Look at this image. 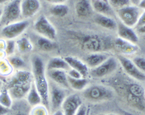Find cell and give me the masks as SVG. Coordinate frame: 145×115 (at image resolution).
Returning a JSON list of instances; mask_svg holds the SVG:
<instances>
[{
  "instance_id": "6da1fadb",
  "label": "cell",
  "mask_w": 145,
  "mask_h": 115,
  "mask_svg": "<svg viewBox=\"0 0 145 115\" xmlns=\"http://www.w3.org/2000/svg\"><path fill=\"white\" fill-rule=\"evenodd\" d=\"M113 84V89L120 94L129 106L145 113V89L142 83L127 76V78H117Z\"/></svg>"
},
{
  "instance_id": "7a4b0ae2",
  "label": "cell",
  "mask_w": 145,
  "mask_h": 115,
  "mask_svg": "<svg viewBox=\"0 0 145 115\" xmlns=\"http://www.w3.org/2000/svg\"><path fill=\"white\" fill-rule=\"evenodd\" d=\"M71 40L73 41L83 51L88 53H107L114 49V41L110 36L94 33L69 32Z\"/></svg>"
},
{
  "instance_id": "3957f363",
  "label": "cell",
  "mask_w": 145,
  "mask_h": 115,
  "mask_svg": "<svg viewBox=\"0 0 145 115\" xmlns=\"http://www.w3.org/2000/svg\"><path fill=\"white\" fill-rule=\"evenodd\" d=\"M33 83L42 99V104L49 108V80L46 74V65L39 55L31 58Z\"/></svg>"
},
{
  "instance_id": "277c9868",
  "label": "cell",
  "mask_w": 145,
  "mask_h": 115,
  "mask_svg": "<svg viewBox=\"0 0 145 115\" xmlns=\"http://www.w3.org/2000/svg\"><path fill=\"white\" fill-rule=\"evenodd\" d=\"M115 93V91L110 86L103 84H91L88 85L82 91V96L88 102L99 103L113 100Z\"/></svg>"
},
{
  "instance_id": "5b68a950",
  "label": "cell",
  "mask_w": 145,
  "mask_h": 115,
  "mask_svg": "<svg viewBox=\"0 0 145 115\" xmlns=\"http://www.w3.org/2000/svg\"><path fill=\"white\" fill-rule=\"evenodd\" d=\"M68 89L57 86L49 80V111L52 114L61 109L63 103L68 96Z\"/></svg>"
},
{
  "instance_id": "8992f818",
  "label": "cell",
  "mask_w": 145,
  "mask_h": 115,
  "mask_svg": "<svg viewBox=\"0 0 145 115\" xmlns=\"http://www.w3.org/2000/svg\"><path fill=\"white\" fill-rule=\"evenodd\" d=\"M22 0H12L6 5L2 9V15L0 20V28L18 22L22 16L21 11Z\"/></svg>"
},
{
  "instance_id": "52a82bcc",
  "label": "cell",
  "mask_w": 145,
  "mask_h": 115,
  "mask_svg": "<svg viewBox=\"0 0 145 115\" xmlns=\"http://www.w3.org/2000/svg\"><path fill=\"white\" fill-rule=\"evenodd\" d=\"M119 65L120 63L117 58L114 56H110L103 64L90 70L89 76L94 79L103 78L110 76L118 70Z\"/></svg>"
},
{
  "instance_id": "ba28073f",
  "label": "cell",
  "mask_w": 145,
  "mask_h": 115,
  "mask_svg": "<svg viewBox=\"0 0 145 115\" xmlns=\"http://www.w3.org/2000/svg\"><path fill=\"white\" fill-rule=\"evenodd\" d=\"M142 12L143 10L141 9L138 6L131 5L117 10V15L121 20L120 22L127 27L133 28H136Z\"/></svg>"
},
{
  "instance_id": "9c48e42d",
  "label": "cell",
  "mask_w": 145,
  "mask_h": 115,
  "mask_svg": "<svg viewBox=\"0 0 145 115\" xmlns=\"http://www.w3.org/2000/svg\"><path fill=\"white\" fill-rule=\"evenodd\" d=\"M124 72L131 78L140 83L145 82V74L138 70L131 59L125 55H119L116 57Z\"/></svg>"
},
{
  "instance_id": "30bf717a",
  "label": "cell",
  "mask_w": 145,
  "mask_h": 115,
  "mask_svg": "<svg viewBox=\"0 0 145 115\" xmlns=\"http://www.w3.org/2000/svg\"><path fill=\"white\" fill-rule=\"evenodd\" d=\"M33 28L39 35L50 40L55 41L57 38V31L54 26L44 16L39 17L35 22Z\"/></svg>"
},
{
  "instance_id": "8fae6325",
  "label": "cell",
  "mask_w": 145,
  "mask_h": 115,
  "mask_svg": "<svg viewBox=\"0 0 145 115\" xmlns=\"http://www.w3.org/2000/svg\"><path fill=\"white\" fill-rule=\"evenodd\" d=\"M29 22L28 21H18L16 22H13L8 25L5 26L1 30V35L6 40L15 39L20 36L22 33L25 31L27 28L29 27Z\"/></svg>"
},
{
  "instance_id": "7c38bea8",
  "label": "cell",
  "mask_w": 145,
  "mask_h": 115,
  "mask_svg": "<svg viewBox=\"0 0 145 115\" xmlns=\"http://www.w3.org/2000/svg\"><path fill=\"white\" fill-rule=\"evenodd\" d=\"M82 105L83 101L78 94H70L63 103L61 109L63 115H76Z\"/></svg>"
},
{
  "instance_id": "4fadbf2b",
  "label": "cell",
  "mask_w": 145,
  "mask_h": 115,
  "mask_svg": "<svg viewBox=\"0 0 145 115\" xmlns=\"http://www.w3.org/2000/svg\"><path fill=\"white\" fill-rule=\"evenodd\" d=\"M114 48L120 55H133L139 50V47L137 44H133L131 42L121 39L120 38H116L114 41Z\"/></svg>"
},
{
  "instance_id": "5bb4252c",
  "label": "cell",
  "mask_w": 145,
  "mask_h": 115,
  "mask_svg": "<svg viewBox=\"0 0 145 115\" xmlns=\"http://www.w3.org/2000/svg\"><path fill=\"white\" fill-rule=\"evenodd\" d=\"M46 74L48 80L57 86L66 89L70 88L68 82V75L64 70H46Z\"/></svg>"
},
{
  "instance_id": "9a60e30c",
  "label": "cell",
  "mask_w": 145,
  "mask_h": 115,
  "mask_svg": "<svg viewBox=\"0 0 145 115\" xmlns=\"http://www.w3.org/2000/svg\"><path fill=\"white\" fill-rule=\"evenodd\" d=\"M117 35L121 39L130 41L133 44H137L138 42V36L133 28L127 27L122 22H117Z\"/></svg>"
},
{
  "instance_id": "2e32d148",
  "label": "cell",
  "mask_w": 145,
  "mask_h": 115,
  "mask_svg": "<svg viewBox=\"0 0 145 115\" xmlns=\"http://www.w3.org/2000/svg\"><path fill=\"white\" fill-rule=\"evenodd\" d=\"M40 9L39 0H22L21 11L22 16L24 18H30L35 16Z\"/></svg>"
},
{
  "instance_id": "e0dca14e",
  "label": "cell",
  "mask_w": 145,
  "mask_h": 115,
  "mask_svg": "<svg viewBox=\"0 0 145 115\" xmlns=\"http://www.w3.org/2000/svg\"><path fill=\"white\" fill-rule=\"evenodd\" d=\"M33 81L32 82L16 84V85H13V86H9V87H7L13 100L21 101L22 99L26 98V96L27 95L30 87H31Z\"/></svg>"
},
{
  "instance_id": "ac0fdd59",
  "label": "cell",
  "mask_w": 145,
  "mask_h": 115,
  "mask_svg": "<svg viewBox=\"0 0 145 115\" xmlns=\"http://www.w3.org/2000/svg\"><path fill=\"white\" fill-rule=\"evenodd\" d=\"M64 59L67 62V64H69V67L79 72L82 75L83 78H87V77L89 76L90 69L88 67L86 64L83 60H80L78 58L74 56L65 57Z\"/></svg>"
},
{
  "instance_id": "d6986e66",
  "label": "cell",
  "mask_w": 145,
  "mask_h": 115,
  "mask_svg": "<svg viewBox=\"0 0 145 115\" xmlns=\"http://www.w3.org/2000/svg\"><path fill=\"white\" fill-rule=\"evenodd\" d=\"M110 56V55L108 53H90L86 57L83 61L86 64L88 67L91 70L103 64Z\"/></svg>"
},
{
  "instance_id": "ffe728a7",
  "label": "cell",
  "mask_w": 145,
  "mask_h": 115,
  "mask_svg": "<svg viewBox=\"0 0 145 115\" xmlns=\"http://www.w3.org/2000/svg\"><path fill=\"white\" fill-rule=\"evenodd\" d=\"M91 3L93 10L95 11L97 14L105 15L110 17L114 16V11L108 0H91Z\"/></svg>"
},
{
  "instance_id": "44dd1931",
  "label": "cell",
  "mask_w": 145,
  "mask_h": 115,
  "mask_svg": "<svg viewBox=\"0 0 145 115\" xmlns=\"http://www.w3.org/2000/svg\"><path fill=\"white\" fill-rule=\"evenodd\" d=\"M93 7L89 0H77L75 5V11L77 16L87 18L93 13Z\"/></svg>"
},
{
  "instance_id": "7402d4cb",
  "label": "cell",
  "mask_w": 145,
  "mask_h": 115,
  "mask_svg": "<svg viewBox=\"0 0 145 115\" xmlns=\"http://www.w3.org/2000/svg\"><path fill=\"white\" fill-rule=\"evenodd\" d=\"M35 45L39 50L43 52H52L57 49V44L55 41L50 40L40 35L35 39Z\"/></svg>"
},
{
  "instance_id": "603a6c76",
  "label": "cell",
  "mask_w": 145,
  "mask_h": 115,
  "mask_svg": "<svg viewBox=\"0 0 145 115\" xmlns=\"http://www.w3.org/2000/svg\"><path fill=\"white\" fill-rule=\"evenodd\" d=\"M94 22L97 24L105 29L114 30L117 29V22L114 18L108 16L97 14L94 17Z\"/></svg>"
},
{
  "instance_id": "cb8c5ba5",
  "label": "cell",
  "mask_w": 145,
  "mask_h": 115,
  "mask_svg": "<svg viewBox=\"0 0 145 115\" xmlns=\"http://www.w3.org/2000/svg\"><path fill=\"white\" fill-rule=\"evenodd\" d=\"M70 69L64 58L60 57H53L48 60L46 64V70H64L67 72Z\"/></svg>"
},
{
  "instance_id": "d4e9b609",
  "label": "cell",
  "mask_w": 145,
  "mask_h": 115,
  "mask_svg": "<svg viewBox=\"0 0 145 115\" xmlns=\"http://www.w3.org/2000/svg\"><path fill=\"white\" fill-rule=\"evenodd\" d=\"M26 100H27L28 104L31 107L42 104V99H41L40 94L39 93L33 81L32 83L31 87L29 89L27 96H26Z\"/></svg>"
},
{
  "instance_id": "484cf974",
  "label": "cell",
  "mask_w": 145,
  "mask_h": 115,
  "mask_svg": "<svg viewBox=\"0 0 145 115\" xmlns=\"http://www.w3.org/2000/svg\"><path fill=\"white\" fill-rule=\"evenodd\" d=\"M16 42V48L21 53H28L33 50V44L31 40L27 36L19 38Z\"/></svg>"
},
{
  "instance_id": "4316f807",
  "label": "cell",
  "mask_w": 145,
  "mask_h": 115,
  "mask_svg": "<svg viewBox=\"0 0 145 115\" xmlns=\"http://www.w3.org/2000/svg\"><path fill=\"white\" fill-rule=\"evenodd\" d=\"M68 82L69 87L77 91H83L88 85V80L86 78L75 79L68 77Z\"/></svg>"
},
{
  "instance_id": "83f0119b",
  "label": "cell",
  "mask_w": 145,
  "mask_h": 115,
  "mask_svg": "<svg viewBox=\"0 0 145 115\" xmlns=\"http://www.w3.org/2000/svg\"><path fill=\"white\" fill-rule=\"evenodd\" d=\"M69 7L64 4H57V5H52L50 7V11L52 16L59 18L66 16L69 13Z\"/></svg>"
},
{
  "instance_id": "f1b7e54d",
  "label": "cell",
  "mask_w": 145,
  "mask_h": 115,
  "mask_svg": "<svg viewBox=\"0 0 145 115\" xmlns=\"http://www.w3.org/2000/svg\"><path fill=\"white\" fill-rule=\"evenodd\" d=\"M13 101L7 88H2V89L0 91V104L10 109L13 106Z\"/></svg>"
},
{
  "instance_id": "f546056e",
  "label": "cell",
  "mask_w": 145,
  "mask_h": 115,
  "mask_svg": "<svg viewBox=\"0 0 145 115\" xmlns=\"http://www.w3.org/2000/svg\"><path fill=\"white\" fill-rule=\"evenodd\" d=\"M7 60L13 69L17 70H23L26 67V63L23 59L17 55H11L7 57Z\"/></svg>"
},
{
  "instance_id": "4dcf8cb0",
  "label": "cell",
  "mask_w": 145,
  "mask_h": 115,
  "mask_svg": "<svg viewBox=\"0 0 145 115\" xmlns=\"http://www.w3.org/2000/svg\"><path fill=\"white\" fill-rule=\"evenodd\" d=\"M13 67L7 59L0 58V75L5 76L12 73Z\"/></svg>"
},
{
  "instance_id": "1f68e13d",
  "label": "cell",
  "mask_w": 145,
  "mask_h": 115,
  "mask_svg": "<svg viewBox=\"0 0 145 115\" xmlns=\"http://www.w3.org/2000/svg\"><path fill=\"white\" fill-rule=\"evenodd\" d=\"M29 115H50V111L46 106L40 104L32 107Z\"/></svg>"
},
{
  "instance_id": "d6a6232c",
  "label": "cell",
  "mask_w": 145,
  "mask_h": 115,
  "mask_svg": "<svg viewBox=\"0 0 145 115\" xmlns=\"http://www.w3.org/2000/svg\"><path fill=\"white\" fill-rule=\"evenodd\" d=\"M16 49V42L14 39L6 40L5 48V53L7 57L14 55L15 50Z\"/></svg>"
},
{
  "instance_id": "836d02e7",
  "label": "cell",
  "mask_w": 145,
  "mask_h": 115,
  "mask_svg": "<svg viewBox=\"0 0 145 115\" xmlns=\"http://www.w3.org/2000/svg\"><path fill=\"white\" fill-rule=\"evenodd\" d=\"M110 6L117 10L132 5L130 0H108Z\"/></svg>"
},
{
  "instance_id": "e575fe53",
  "label": "cell",
  "mask_w": 145,
  "mask_h": 115,
  "mask_svg": "<svg viewBox=\"0 0 145 115\" xmlns=\"http://www.w3.org/2000/svg\"><path fill=\"white\" fill-rule=\"evenodd\" d=\"M132 60L138 70L145 74V57L136 56L132 59Z\"/></svg>"
},
{
  "instance_id": "d590c367",
  "label": "cell",
  "mask_w": 145,
  "mask_h": 115,
  "mask_svg": "<svg viewBox=\"0 0 145 115\" xmlns=\"http://www.w3.org/2000/svg\"><path fill=\"white\" fill-rule=\"evenodd\" d=\"M66 73H67L68 77H70V78H72L79 79L83 78L82 75L79 72L77 71V70H74V69H72V68H70L69 70L66 72Z\"/></svg>"
},
{
  "instance_id": "8d00e7d4",
  "label": "cell",
  "mask_w": 145,
  "mask_h": 115,
  "mask_svg": "<svg viewBox=\"0 0 145 115\" xmlns=\"http://www.w3.org/2000/svg\"><path fill=\"white\" fill-rule=\"evenodd\" d=\"M145 25V11H143V12L142 13L141 16H140L139 18H138V22H137V24H136V28L138 29V28H141V27H143Z\"/></svg>"
},
{
  "instance_id": "74e56055",
  "label": "cell",
  "mask_w": 145,
  "mask_h": 115,
  "mask_svg": "<svg viewBox=\"0 0 145 115\" xmlns=\"http://www.w3.org/2000/svg\"><path fill=\"white\" fill-rule=\"evenodd\" d=\"M88 107L86 106H85L84 104H83L80 106V108H79L76 115H86L87 112H88Z\"/></svg>"
},
{
  "instance_id": "f35d334b",
  "label": "cell",
  "mask_w": 145,
  "mask_h": 115,
  "mask_svg": "<svg viewBox=\"0 0 145 115\" xmlns=\"http://www.w3.org/2000/svg\"><path fill=\"white\" fill-rule=\"evenodd\" d=\"M9 110L8 108L4 107L2 105L0 104V115H6L8 114L9 112Z\"/></svg>"
},
{
  "instance_id": "ab89813d",
  "label": "cell",
  "mask_w": 145,
  "mask_h": 115,
  "mask_svg": "<svg viewBox=\"0 0 145 115\" xmlns=\"http://www.w3.org/2000/svg\"><path fill=\"white\" fill-rule=\"evenodd\" d=\"M45 1L52 5H57V4H63L66 0H45Z\"/></svg>"
},
{
  "instance_id": "60d3db41",
  "label": "cell",
  "mask_w": 145,
  "mask_h": 115,
  "mask_svg": "<svg viewBox=\"0 0 145 115\" xmlns=\"http://www.w3.org/2000/svg\"><path fill=\"white\" fill-rule=\"evenodd\" d=\"M138 7L143 11H145V0H141V2L138 4Z\"/></svg>"
},
{
  "instance_id": "b9f144b4",
  "label": "cell",
  "mask_w": 145,
  "mask_h": 115,
  "mask_svg": "<svg viewBox=\"0 0 145 115\" xmlns=\"http://www.w3.org/2000/svg\"><path fill=\"white\" fill-rule=\"evenodd\" d=\"M132 4L133 5H136V6H138V4L139 2H141V0H130Z\"/></svg>"
},
{
  "instance_id": "7bdbcfd3",
  "label": "cell",
  "mask_w": 145,
  "mask_h": 115,
  "mask_svg": "<svg viewBox=\"0 0 145 115\" xmlns=\"http://www.w3.org/2000/svg\"><path fill=\"white\" fill-rule=\"evenodd\" d=\"M138 32L140 33H142V34H145V25L138 28Z\"/></svg>"
},
{
  "instance_id": "ee69618b",
  "label": "cell",
  "mask_w": 145,
  "mask_h": 115,
  "mask_svg": "<svg viewBox=\"0 0 145 115\" xmlns=\"http://www.w3.org/2000/svg\"><path fill=\"white\" fill-rule=\"evenodd\" d=\"M52 115H63V113L62 110L61 109H59L56 112H55L54 113L52 114Z\"/></svg>"
},
{
  "instance_id": "f6af8a7d",
  "label": "cell",
  "mask_w": 145,
  "mask_h": 115,
  "mask_svg": "<svg viewBox=\"0 0 145 115\" xmlns=\"http://www.w3.org/2000/svg\"><path fill=\"white\" fill-rule=\"evenodd\" d=\"M97 115H120L117 114H114V113H100L98 114Z\"/></svg>"
},
{
  "instance_id": "bcb514c9",
  "label": "cell",
  "mask_w": 145,
  "mask_h": 115,
  "mask_svg": "<svg viewBox=\"0 0 145 115\" xmlns=\"http://www.w3.org/2000/svg\"><path fill=\"white\" fill-rule=\"evenodd\" d=\"M3 87V82H2V80L0 79V91H1V90L2 89V88Z\"/></svg>"
},
{
  "instance_id": "7dc6e473",
  "label": "cell",
  "mask_w": 145,
  "mask_h": 115,
  "mask_svg": "<svg viewBox=\"0 0 145 115\" xmlns=\"http://www.w3.org/2000/svg\"><path fill=\"white\" fill-rule=\"evenodd\" d=\"M15 115H27V114H26L24 113V112H17L16 114H15Z\"/></svg>"
},
{
  "instance_id": "c3c4849f",
  "label": "cell",
  "mask_w": 145,
  "mask_h": 115,
  "mask_svg": "<svg viewBox=\"0 0 145 115\" xmlns=\"http://www.w3.org/2000/svg\"><path fill=\"white\" fill-rule=\"evenodd\" d=\"M7 2V0H0V5H1V4L5 3V2Z\"/></svg>"
},
{
  "instance_id": "681fc988",
  "label": "cell",
  "mask_w": 145,
  "mask_h": 115,
  "mask_svg": "<svg viewBox=\"0 0 145 115\" xmlns=\"http://www.w3.org/2000/svg\"><path fill=\"white\" fill-rule=\"evenodd\" d=\"M86 115H91V109L89 108H88V112H87Z\"/></svg>"
},
{
  "instance_id": "f907efd6",
  "label": "cell",
  "mask_w": 145,
  "mask_h": 115,
  "mask_svg": "<svg viewBox=\"0 0 145 115\" xmlns=\"http://www.w3.org/2000/svg\"><path fill=\"white\" fill-rule=\"evenodd\" d=\"M2 9L0 8V20H1V18H2Z\"/></svg>"
}]
</instances>
